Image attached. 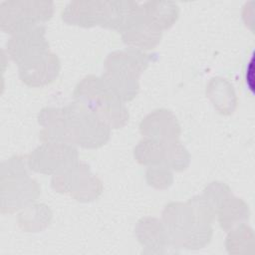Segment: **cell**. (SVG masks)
Returning <instances> with one entry per match:
<instances>
[{
  "label": "cell",
  "mask_w": 255,
  "mask_h": 255,
  "mask_svg": "<svg viewBox=\"0 0 255 255\" xmlns=\"http://www.w3.org/2000/svg\"><path fill=\"white\" fill-rule=\"evenodd\" d=\"M161 37L162 31L145 19L134 28L122 34L125 45L143 52L154 49L159 44Z\"/></svg>",
  "instance_id": "17"
},
{
  "label": "cell",
  "mask_w": 255,
  "mask_h": 255,
  "mask_svg": "<svg viewBox=\"0 0 255 255\" xmlns=\"http://www.w3.org/2000/svg\"><path fill=\"white\" fill-rule=\"evenodd\" d=\"M137 241L144 248V253L161 254L171 246L169 235L161 219L152 216L140 218L134 227Z\"/></svg>",
  "instance_id": "13"
},
{
  "label": "cell",
  "mask_w": 255,
  "mask_h": 255,
  "mask_svg": "<svg viewBox=\"0 0 255 255\" xmlns=\"http://www.w3.org/2000/svg\"><path fill=\"white\" fill-rule=\"evenodd\" d=\"M147 184L156 189H167L173 183L172 170L163 164L147 166L145 171Z\"/></svg>",
  "instance_id": "23"
},
{
  "label": "cell",
  "mask_w": 255,
  "mask_h": 255,
  "mask_svg": "<svg viewBox=\"0 0 255 255\" xmlns=\"http://www.w3.org/2000/svg\"><path fill=\"white\" fill-rule=\"evenodd\" d=\"M44 25H34L12 35L6 43L8 56L18 68L30 64L50 53Z\"/></svg>",
  "instance_id": "9"
},
{
  "label": "cell",
  "mask_w": 255,
  "mask_h": 255,
  "mask_svg": "<svg viewBox=\"0 0 255 255\" xmlns=\"http://www.w3.org/2000/svg\"><path fill=\"white\" fill-rule=\"evenodd\" d=\"M143 137L157 141L178 139L181 128L175 115L167 109H156L147 114L139 124Z\"/></svg>",
  "instance_id": "11"
},
{
  "label": "cell",
  "mask_w": 255,
  "mask_h": 255,
  "mask_svg": "<svg viewBox=\"0 0 255 255\" xmlns=\"http://www.w3.org/2000/svg\"><path fill=\"white\" fill-rule=\"evenodd\" d=\"M164 160L163 165L174 171L185 170L190 163V154L186 147L178 140L163 141Z\"/></svg>",
  "instance_id": "22"
},
{
  "label": "cell",
  "mask_w": 255,
  "mask_h": 255,
  "mask_svg": "<svg viewBox=\"0 0 255 255\" xmlns=\"http://www.w3.org/2000/svg\"><path fill=\"white\" fill-rule=\"evenodd\" d=\"M79 161L76 146L60 142H43L27 155L29 169L46 175L66 171Z\"/></svg>",
  "instance_id": "8"
},
{
  "label": "cell",
  "mask_w": 255,
  "mask_h": 255,
  "mask_svg": "<svg viewBox=\"0 0 255 255\" xmlns=\"http://www.w3.org/2000/svg\"><path fill=\"white\" fill-rule=\"evenodd\" d=\"M142 7L145 20L161 31L173 26L179 16V7L172 1H147Z\"/></svg>",
  "instance_id": "18"
},
{
  "label": "cell",
  "mask_w": 255,
  "mask_h": 255,
  "mask_svg": "<svg viewBox=\"0 0 255 255\" xmlns=\"http://www.w3.org/2000/svg\"><path fill=\"white\" fill-rule=\"evenodd\" d=\"M144 19L142 4L128 0H112V15L107 28L124 34Z\"/></svg>",
  "instance_id": "14"
},
{
  "label": "cell",
  "mask_w": 255,
  "mask_h": 255,
  "mask_svg": "<svg viewBox=\"0 0 255 255\" xmlns=\"http://www.w3.org/2000/svg\"><path fill=\"white\" fill-rule=\"evenodd\" d=\"M227 233L225 248L229 254L247 253L253 247L254 232L246 223L236 226Z\"/></svg>",
  "instance_id": "21"
},
{
  "label": "cell",
  "mask_w": 255,
  "mask_h": 255,
  "mask_svg": "<svg viewBox=\"0 0 255 255\" xmlns=\"http://www.w3.org/2000/svg\"><path fill=\"white\" fill-rule=\"evenodd\" d=\"M53 218L52 210L45 203H32L19 213V227L25 232H40L46 229Z\"/></svg>",
  "instance_id": "19"
},
{
  "label": "cell",
  "mask_w": 255,
  "mask_h": 255,
  "mask_svg": "<svg viewBox=\"0 0 255 255\" xmlns=\"http://www.w3.org/2000/svg\"><path fill=\"white\" fill-rule=\"evenodd\" d=\"M135 160L142 165L152 166L163 164L164 143L143 137L133 148Z\"/></svg>",
  "instance_id": "20"
},
{
  "label": "cell",
  "mask_w": 255,
  "mask_h": 255,
  "mask_svg": "<svg viewBox=\"0 0 255 255\" xmlns=\"http://www.w3.org/2000/svg\"><path fill=\"white\" fill-rule=\"evenodd\" d=\"M61 71L59 57L50 52L42 58L18 68L22 83L31 88H42L53 83Z\"/></svg>",
  "instance_id": "12"
},
{
  "label": "cell",
  "mask_w": 255,
  "mask_h": 255,
  "mask_svg": "<svg viewBox=\"0 0 255 255\" xmlns=\"http://www.w3.org/2000/svg\"><path fill=\"white\" fill-rule=\"evenodd\" d=\"M215 216V209L201 194L186 202L167 203L162 210L161 221L167 230L171 246L196 250L211 241V225Z\"/></svg>",
  "instance_id": "2"
},
{
  "label": "cell",
  "mask_w": 255,
  "mask_h": 255,
  "mask_svg": "<svg viewBox=\"0 0 255 255\" xmlns=\"http://www.w3.org/2000/svg\"><path fill=\"white\" fill-rule=\"evenodd\" d=\"M111 9V1H71L62 11V20L69 25L83 28H107Z\"/></svg>",
  "instance_id": "10"
},
{
  "label": "cell",
  "mask_w": 255,
  "mask_h": 255,
  "mask_svg": "<svg viewBox=\"0 0 255 255\" xmlns=\"http://www.w3.org/2000/svg\"><path fill=\"white\" fill-rule=\"evenodd\" d=\"M55 5L51 1L8 0L0 3V28L15 35L24 29L43 25L54 14Z\"/></svg>",
  "instance_id": "6"
},
{
  "label": "cell",
  "mask_w": 255,
  "mask_h": 255,
  "mask_svg": "<svg viewBox=\"0 0 255 255\" xmlns=\"http://www.w3.org/2000/svg\"><path fill=\"white\" fill-rule=\"evenodd\" d=\"M206 97L221 115H232L237 107V96L233 85L225 78L213 77L205 88Z\"/></svg>",
  "instance_id": "16"
},
{
  "label": "cell",
  "mask_w": 255,
  "mask_h": 255,
  "mask_svg": "<svg viewBox=\"0 0 255 255\" xmlns=\"http://www.w3.org/2000/svg\"><path fill=\"white\" fill-rule=\"evenodd\" d=\"M216 216L221 229L228 232L240 224L247 223L250 209L243 199L235 196L231 191L218 203Z\"/></svg>",
  "instance_id": "15"
},
{
  "label": "cell",
  "mask_w": 255,
  "mask_h": 255,
  "mask_svg": "<svg viewBox=\"0 0 255 255\" xmlns=\"http://www.w3.org/2000/svg\"><path fill=\"white\" fill-rule=\"evenodd\" d=\"M27 157L14 155L0 168L1 212L14 213L32 204L41 194L38 181L28 172Z\"/></svg>",
  "instance_id": "5"
},
{
  "label": "cell",
  "mask_w": 255,
  "mask_h": 255,
  "mask_svg": "<svg viewBox=\"0 0 255 255\" xmlns=\"http://www.w3.org/2000/svg\"><path fill=\"white\" fill-rule=\"evenodd\" d=\"M43 142H60L84 148L105 145L112 128L77 101L62 107H47L38 115Z\"/></svg>",
  "instance_id": "1"
},
{
  "label": "cell",
  "mask_w": 255,
  "mask_h": 255,
  "mask_svg": "<svg viewBox=\"0 0 255 255\" xmlns=\"http://www.w3.org/2000/svg\"><path fill=\"white\" fill-rule=\"evenodd\" d=\"M74 101L84 105L111 128H124L129 119L127 106L111 90L102 77L83 78L73 92Z\"/></svg>",
  "instance_id": "4"
},
{
  "label": "cell",
  "mask_w": 255,
  "mask_h": 255,
  "mask_svg": "<svg viewBox=\"0 0 255 255\" xmlns=\"http://www.w3.org/2000/svg\"><path fill=\"white\" fill-rule=\"evenodd\" d=\"M150 61L151 55L137 49L117 50L107 56L101 77L121 101L130 102L139 92V77Z\"/></svg>",
  "instance_id": "3"
},
{
  "label": "cell",
  "mask_w": 255,
  "mask_h": 255,
  "mask_svg": "<svg viewBox=\"0 0 255 255\" xmlns=\"http://www.w3.org/2000/svg\"><path fill=\"white\" fill-rule=\"evenodd\" d=\"M51 186L55 191L69 194L84 203L97 199L104 188L101 179L92 173L89 164L82 161L66 171L53 175Z\"/></svg>",
  "instance_id": "7"
}]
</instances>
